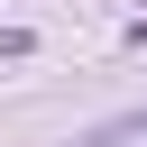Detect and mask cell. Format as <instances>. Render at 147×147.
<instances>
[{"label":"cell","mask_w":147,"mask_h":147,"mask_svg":"<svg viewBox=\"0 0 147 147\" xmlns=\"http://www.w3.org/2000/svg\"><path fill=\"white\" fill-rule=\"evenodd\" d=\"M138 138H147V110H129V119H110V129H101L92 147H138Z\"/></svg>","instance_id":"1"}]
</instances>
